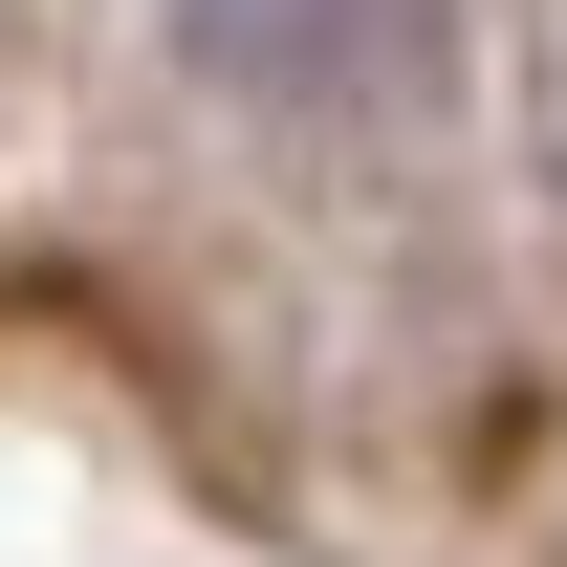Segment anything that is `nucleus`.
Returning a JSON list of instances; mask_svg holds the SVG:
<instances>
[{
    "label": "nucleus",
    "instance_id": "1",
    "mask_svg": "<svg viewBox=\"0 0 567 567\" xmlns=\"http://www.w3.org/2000/svg\"><path fill=\"white\" fill-rule=\"evenodd\" d=\"M175 44L240 110H415L458 66V0H175Z\"/></svg>",
    "mask_w": 567,
    "mask_h": 567
}]
</instances>
